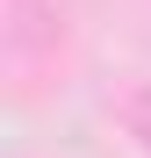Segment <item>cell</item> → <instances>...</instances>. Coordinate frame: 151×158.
I'll return each instance as SVG.
<instances>
[{
  "label": "cell",
  "mask_w": 151,
  "mask_h": 158,
  "mask_svg": "<svg viewBox=\"0 0 151 158\" xmlns=\"http://www.w3.org/2000/svg\"><path fill=\"white\" fill-rule=\"evenodd\" d=\"M122 122H130V137H144V151H151V86H144V94H130Z\"/></svg>",
  "instance_id": "6da1fadb"
}]
</instances>
